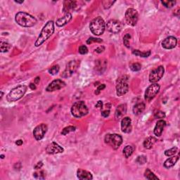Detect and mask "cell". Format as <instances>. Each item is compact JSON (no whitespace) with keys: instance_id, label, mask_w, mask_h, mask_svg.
Segmentation results:
<instances>
[{"instance_id":"cell-14","label":"cell","mask_w":180,"mask_h":180,"mask_svg":"<svg viewBox=\"0 0 180 180\" xmlns=\"http://www.w3.org/2000/svg\"><path fill=\"white\" fill-rule=\"evenodd\" d=\"M66 82H63V80L60 79H57L52 81L50 84L48 85V87H46V92H54V91L59 90L60 89L63 88L64 87H66Z\"/></svg>"},{"instance_id":"cell-17","label":"cell","mask_w":180,"mask_h":180,"mask_svg":"<svg viewBox=\"0 0 180 180\" xmlns=\"http://www.w3.org/2000/svg\"><path fill=\"white\" fill-rule=\"evenodd\" d=\"M132 120L129 117H125L121 121V130L125 133H130L132 131Z\"/></svg>"},{"instance_id":"cell-18","label":"cell","mask_w":180,"mask_h":180,"mask_svg":"<svg viewBox=\"0 0 180 180\" xmlns=\"http://www.w3.org/2000/svg\"><path fill=\"white\" fill-rule=\"evenodd\" d=\"M166 125V122L163 120H160L157 122L156 125H155V128H154V134L157 137H160L161 136L162 133H163V130H164L165 127Z\"/></svg>"},{"instance_id":"cell-35","label":"cell","mask_w":180,"mask_h":180,"mask_svg":"<svg viewBox=\"0 0 180 180\" xmlns=\"http://www.w3.org/2000/svg\"><path fill=\"white\" fill-rule=\"evenodd\" d=\"M130 39H131V35H130V34H126L123 37L124 45H125L127 48L130 47Z\"/></svg>"},{"instance_id":"cell-27","label":"cell","mask_w":180,"mask_h":180,"mask_svg":"<svg viewBox=\"0 0 180 180\" xmlns=\"http://www.w3.org/2000/svg\"><path fill=\"white\" fill-rule=\"evenodd\" d=\"M132 54L134 55L137 56L143 57V58H146V57H149L151 55V51H145V52H142L138 49H135V50L132 51Z\"/></svg>"},{"instance_id":"cell-36","label":"cell","mask_w":180,"mask_h":180,"mask_svg":"<svg viewBox=\"0 0 180 180\" xmlns=\"http://www.w3.org/2000/svg\"><path fill=\"white\" fill-rule=\"evenodd\" d=\"M161 3L166 8H172L176 4V1H162Z\"/></svg>"},{"instance_id":"cell-6","label":"cell","mask_w":180,"mask_h":180,"mask_svg":"<svg viewBox=\"0 0 180 180\" xmlns=\"http://www.w3.org/2000/svg\"><path fill=\"white\" fill-rule=\"evenodd\" d=\"M105 143L111 146L113 149H118L122 143V138L120 134H107L105 136Z\"/></svg>"},{"instance_id":"cell-28","label":"cell","mask_w":180,"mask_h":180,"mask_svg":"<svg viewBox=\"0 0 180 180\" xmlns=\"http://www.w3.org/2000/svg\"><path fill=\"white\" fill-rule=\"evenodd\" d=\"M144 176L147 179H150V180H153V179L158 180L159 179H158V177L155 176V174H154L153 172H151V171L149 170V169H146V171H145Z\"/></svg>"},{"instance_id":"cell-7","label":"cell","mask_w":180,"mask_h":180,"mask_svg":"<svg viewBox=\"0 0 180 180\" xmlns=\"http://www.w3.org/2000/svg\"><path fill=\"white\" fill-rule=\"evenodd\" d=\"M128 77L125 76L121 77L117 81L116 84V94L118 96H121L125 94L129 91V85L128 83Z\"/></svg>"},{"instance_id":"cell-51","label":"cell","mask_w":180,"mask_h":180,"mask_svg":"<svg viewBox=\"0 0 180 180\" xmlns=\"http://www.w3.org/2000/svg\"><path fill=\"white\" fill-rule=\"evenodd\" d=\"M174 14L175 15V16H179V8L178 7V8H177V9L175 11V13H174Z\"/></svg>"},{"instance_id":"cell-31","label":"cell","mask_w":180,"mask_h":180,"mask_svg":"<svg viewBox=\"0 0 180 180\" xmlns=\"http://www.w3.org/2000/svg\"><path fill=\"white\" fill-rule=\"evenodd\" d=\"M177 151H178V149L177 147H173L172 148V149H168V150H166L165 151V155H166V156H172V155H175V154L177 153Z\"/></svg>"},{"instance_id":"cell-26","label":"cell","mask_w":180,"mask_h":180,"mask_svg":"<svg viewBox=\"0 0 180 180\" xmlns=\"http://www.w3.org/2000/svg\"><path fill=\"white\" fill-rule=\"evenodd\" d=\"M107 61L106 60H98L96 63V69L99 72H103L106 68Z\"/></svg>"},{"instance_id":"cell-4","label":"cell","mask_w":180,"mask_h":180,"mask_svg":"<svg viewBox=\"0 0 180 180\" xmlns=\"http://www.w3.org/2000/svg\"><path fill=\"white\" fill-rule=\"evenodd\" d=\"M71 113L75 118H80L87 116L89 113V110L85 103L82 101H80L74 103L71 108Z\"/></svg>"},{"instance_id":"cell-41","label":"cell","mask_w":180,"mask_h":180,"mask_svg":"<svg viewBox=\"0 0 180 180\" xmlns=\"http://www.w3.org/2000/svg\"><path fill=\"white\" fill-rule=\"evenodd\" d=\"M78 51H79L80 54H86L88 52V49L84 45H81L79 47V49H78Z\"/></svg>"},{"instance_id":"cell-49","label":"cell","mask_w":180,"mask_h":180,"mask_svg":"<svg viewBox=\"0 0 180 180\" xmlns=\"http://www.w3.org/2000/svg\"><path fill=\"white\" fill-rule=\"evenodd\" d=\"M23 141L21 139L17 140L16 141V144L18 145V146H21V145L23 144Z\"/></svg>"},{"instance_id":"cell-38","label":"cell","mask_w":180,"mask_h":180,"mask_svg":"<svg viewBox=\"0 0 180 180\" xmlns=\"http://www.w3.org/2000/svg\"><path fill=\"white\" fill-rule=\"evenodd\" d=\"M141 68V65L139 63H134L130 65V69L132 71H134V72L140 70Z\"/></svg>"},{"instance_id":"cell-50","label":"cell","mask_w":180,"mask_h":180,"mask_svg":"<svg viewBox=\"0 0 180 180\" xmlns=\"http://www.w3.org/2000/svg\"><path fill=\"white\" fill-rule=\"evenodd\" d=\"M40 77H37V78L35 79V82L34 83L35 84H38L39 82H40Z\"/></svg>"},{"instance_id":"cell-12","label":"cell","mask_w":180,"mask_h":180,"mask_svg":"<svg viewBox=\"0 0 180 180\" xmlns=\"http://www.w3.org/2000/svg\"><path fill=\"white\" fill-rule=\"evenodd\" d=\"M122 26L123 25L122 23L117 20H110L108 21L106 24L107 30L113 34H117V33H120L122 30Z\"/></svg>"},{"instance_id":"cell-43","label":"cell","mask_w":180,"mask_h":180,"mask_svg":"<svg viewBox=\"0 0 180 180\" xmlns=\"http://www.w3.org/2000/svg\"><path fill=\"white\" fill-rule=\"evenodd\" d=\"M103 40L99 38H95V37H90L87 40V44L91 45L92 42H102Z\"/></svg>"},{"instance_id":"cell-3","label":"cell","mask_w":180,"mask_h":180,"mask_svg":"<svg viewBox=\"0 0 180 180\" xmlns=\"http://www.w3.org/2000/svg\"><path fill=\"white\" fill-rule=\"evenodd\" d=\"M90 28L91 32L96 36L104 34L106 29V23L101 17H96L90 23Z\"/></svg>"},{"instance_id":"cell-23","label":"cell","mask_w":180,"mask_h":180,"mask_svg":"<svg viewBox=\"0 0 180 180\" xmlns=\"http://www.w3.org/2000/svg\"><path fill=\"white\" fill-rule=\"evenodd\" d=\"M179 155H172L171 158H169L168 159H167L165 161L164 163V167L166 168H170V167H173L175 164L177 163V162L179 160Z\"/></svg>"},{"instance_id":"cell-1","label":"cell","mask_w":180,"mask_h":180,"mask_svg":"<svg viewBox=\"0 0 180 180\" xmlns=\"http://www.w3.org/2000/svg\"><path fill=\"white\" fill-rule=\"evenodd\" d=\"M54 32V23L53 21H49L45 24L44 28H42L41 33L38 38L35 42V46H40L45 41H46L53 35Z\"/></svg>"},{"instance_id":"cell-5","label":"cell","mask_w":180,"mask_h":180,"mask_svg":"<svg viewBox=\"0 0 180 180\" xmlns=\"http://www.w3.org/2000/svg\"><path fill=\"white\" fill-rule=\"evenodd\" d=\"M27 86L19 85L13 89L7 96V100L9 102H14L21 99L27 92Z\"/></svg>"},{"instance_id":"cell-25","label":"cell","mask_w":180,"mask_h":180,"mask_svg":"<svg viewBox=\"0 0 180 180\" xmlns=\"http://www.w3.org/2000/svg\"><path fill=\"white\" fill-rule=\"evenodd\" d=\"M156 142V139L153 137H150L146 138L143 141V146L146 149H151L155 143Z\"/></svg>"},{"instance_id":"cell-34","label":"cell","mask_w":180,"mask_h":180,"mask_svg":"<svg viewBox=\"0 0 180 180\" xmlns=\"http://www.w3.org/2000/svg\"><path fill=\"white\" fill-rule=\"evenodd\" d=\"M60 67L58 65H55V66H52L50 69L49 70V72L52 75H55L56 74H58V72H59Z\"/></svg>"},{"instance_id":"cell-37","label":"cell","mask_w":180,"mask_h":180,"mask_svg":"<svg viewBox=\"0 0 180 180\" xmlns=\"http://www.w3.org/2000/svg\"><path fill=\"white\" fill-rule=\"evenodd\" d=\"M154 117H155V118L162 119L164 118L165 117V114L164 112L161 111V110H156L154 112Z\"/></svg>"},{"instance_id":"cell-8","label":"cell","mask_w":180,"mask_h":180,"mask_svg":"<svg viewBox=\"0 0 180 180\" xmlns=\"http://www.w3.org/2000/svg\"><path fill=\"white\" fill-rule=\"evenodd\" d=\"M80 65V61L77 60H71L68 63V64L66 66V69L63 71V73H62L61 77L63 78H70V76H72L74 73H75V71L78 69V66Z\"/></svg>"},{"instance_id":"cell-2","label":"cell","mask_w":180,"mask_h":180,"mask_svg":"<svg viewBox=\"0 0 180 180\" xmlns=\"http://www.w3.org/2000/svg\"><path fill=\"white\" fill-rule=\"evenodd\" d=\"M15 20L19 25L25 28L34 26L37 23V19L34 16L25 12H19L16 15Z\"/></svg>"},{"instance_id":"cell-54","label":"cell","mask_w":180,"mask_h":180,"mask_svg":"<svg viewBox=\"0 0 180 180\" xmlns=\"http://www.w3.org/2000/svg\"><path fill=\"white\" fill-rule=\"evenodd\" d=\"M1 158H2V159H3V158H4V155H1Z\"/></svg>"},{"instance_id":"cell-9","label":"cell","mask_w":180,"mask_h":180,"mask_svg":"<svg viewBox=\"0 0 180 180\" xmlns=\"http://www.w3.org/2000/svg\"><path fill=\"white\" fill-rule=\"evenodd\" d=\"M138 12L132 8L128 9L125 13V20L128 25L135 26L138 21Z\"/></svg>"},{"instance_id":"cell-21","label":"cell","mask_w":180,"mask_h":180,"mask_svg":"<svg viewBox=\"0 0 180 180\" xmlns=\"http://www.w3.org/2000/svg\"><path fill=\"white\" fill-rule=\"evenodd\" d=\"M77 176L79 179L90 180L93 179L92 175L90 172L82 170V169H78V170L77 171Z\"/></svg>"},{"instance_id":"cell-52","label":"cell","mask_w":180,"mask_h":180,"mask_svg":"<svg viewBox=\"0 0 180 180\" xmlns=\"http://www.w3.org/2000/svg\"><path fill=\"white\" fill-rule=\"evenodd\" d=\"M15 2L16 3H19V4H22V3H23V1H15Z\"/></svg>"},{"instance_id":"cell-40","label":"cell","mask_w":180,"mask_h":180,"mask_svg":"<svg viewBox=\"0 0 180 180\" xmlns=\"http://www.w3.org/2000/svg\"><path fill=\"white\" fill-rule=\"evenodd\" d=\"M115 2H116L115 1H108V0H107V1H103L102 4H103V6H104V9H109Z\"/></svg>"},{"instance_id":"cell-45","label":"cell","mask_w":180,"mask_h":180,"mask_svg":"<svg viewBox=\"0 0 180 180\" xmlns=\"http://www.w3.org/2000/svg\"><path fill=\"white\" fill-rule=\"evenodd\" d=\"M42 166H43V163H42V161H40V162H38V163H37V164L34 166V168L35 169V170H39V169L42 168Z\"/></svg>"},{"instance_id":"cell-33","label":"cell","mask_w":180,"mask_h":180,"mask_svg":"<svg viewBox=\"0 0 180 180\" xmlns=\"http://www.w3.org/2000/svg\"><path fill=\"white\" fill-rule=\"evenodd\" d=\"M11 47L10 44L7 43V42H1V52H7Z\"/></svg>"},{"instance_id":"cell-48","label":"cell","mask_w":180,"mask_h":180,"mask_svg":"<svg viewBox=\"0 0 180 180\" xmlns=\"http://www.w3.org/2000/svg\"><path fill=\"white\" fill-rule=\"evenodd\" d=\"M29 87H30V88L33 90H35L36 88H37V87H36V84L33 82L30 83V84H29Z\"/></svg>"},{"instance_id":"cell-29","label":"cell","mask_w":180,"mask_h":180,"mask_svg":"<svg viewBox=\"0 0 180 180\" xmlns=\"http://www.w3.org/2000/svg\"><path fill=\"white\" fill-rule=\"evenodd\" d=\"M133 151H134V148L132 146H126L123 149V154L125 155V157L126 158H128L130 156H131L132 154L133 153Z\"/></svg>"},{"instance_id":"cell-11","label":"cell","mask_w":180,"mask_h":180,"mask_svg":"<svg viewBox=\"0 0 180 180\" xmlns=\"http://www.w3.org/2000/svg\"><path fill=\"white\" fill-rule=\"evenodd\" d=\"M165 69L164 67L162 66H158L155 69L153 70L151 72L150 75H149V81L151 83H156L158 82L159 80L163 78V75H164Z\"/></svg>"},{"instance_id":"cell-46","label":"cell","mask_w":180,"mask_h":180,"mask_svg":"<svg viewBox=\"0 0 180 180\" xmlns=\"http://www.w3.org/2000/svg\"><path fill=\"white\" fill-rule=\"evenodd\" d=\"M104 50H105V47H104V46H99V47L96 48V49H95V51L97 53H99V54H100V53L103 52Z\"/></svg>"},{"instance_id":"cell-30","label":"cell","mask_w":180,"mask_h":180,"mask_svg":"<svg viewBox=\"0 0 180 180\" xmlns=\"http://www.w3.org/2000/svg\"><path fill=\"white\" fill-rule=\"evenodd\" d=\"M33 176H34L35 178L38 179H44L46 177V175H45V172H44L43 170H40L37 171V172H35L34 174H33Z\"/></svg>"},{"instance_id":"cell-13","label":"cell","mask_w":180,"mask_h":180,"mask_svg":"<svg viewBox=\"0 0 180 180\" xmlns=\"http://www.w3.org/2000/svg\"><path fill=\"white\" fill-rule=\"evenodd\" d=\"M47 125L45 123H42L37 125L33 131V135L35 139L37 141H40L44 138L45 134L47 132Z\"/></svg>"},{"instance_id":"cell-44","label":"cell","mask_w":180,"mask_h":180,"mask_svg":"<svg viewBox=\"0 0 180 180\" xmlns=\"http://www.w3.org/2000/svg\"><path fill=\"white\" fill-rule=\"evenodd\" d=\"M105 88H106V85H105V84H100V85H99V87H98V88L96 89V90L95 91V94H96V95L99 94H100V92H101V91L104 90Z\"/></svg>"},{"instance_id":"cell-15","label":"cell","mask_w":180,"mask_h":180,"mask_svg":"<svg viewBox=\"0 0 180 180\" xmlns=\"http://www.w3.org/2000/svg\"><path fill=\"white\" fill-rule=\"evenodd\" d=\"M177 40L176 37L170 36L163 40L162 42V46L166 49H172L177 46Z\"/></svg>"},{"instance_id":"cell-39","label":"cell","mask_w":180,"mask_h":180,"mask_svg":"<svg viewBox=\"0 0 180 180\" xmlns=\"http://www.w3.org/2000/svg\"><path fill=\"white\" fill-rule=\"evenodd\" d=\"M147 161V158L145 155H140V156L137 157V160H136V162L137 163H139V165H143L146 163Z\"/></svg>"},{"instance_id":"cell-22","label":"cell","mask_w":180,"mask_h":180,"mask_svg":"<svg viewBox=\"0 0 180 180\" xmlns=\"http://www.w3.org/2000/svg\"><path fill=\"white\" fill-rule=\"evenodd\" d=\"M127 113V106L125 104H120L117 107L115 113V117L117 120H119L120 118Z\"/></svg>"},{"instance_id":"cell-20","label":"cell","mask_w":180,"mask_h":180,"mask_svg":"<svg viewBox=\"0 0 180 180\" xmlns=\"http://www.w3.org/2000/svg\"><path fill=\"white\" fill-rule=\"evenodd\" d=\"M72 19V14L70 13H65L64 16L60 18L56 21V25L58 27L64 26L65 25L69 23Z\"/></svg>"},{"instance_id":"cell-10","label":"cell","mask_w":180,"mask_h":180,"mask_svg":"<svg viewBox=\"0 0 180 180\" xmlns=\"http://www.w3.org/2000/svg\"><path fill=\"white\" fill-rule=\"evenodd\" d=\"M160 85L157 83H152L145 92L144 98L145 100L147 101H150L156 96L157 94L159 92Z\"/></svg>"},{"instance_id":"cell-24","label":"cell","mask_w":180,"mask_h":180,"mask_svg":"<svg viewBox=\"0 0 180 180\" xmlns=\"http://www.w3.org/2000/svg\"><path fill=\"white\" fill-rule=\"evenodd\" d=\"M145 104L143 103H139V104H137L134 107H133V113H134V115L136 116H138V115L141 114L143 113V110H145Z\"/></svg>"},{"instance_id":"cell-16","label":"cell","mask_w":180,"mask_h":180,"mask_svg":"<svg viewBox=\"0 0 180 180\" xmlns=\"http://www.w3.org/2000/svg\"><path fill=\"white\" fill-rule=\"evenodd\" d=\"M63 151H64V149L54 141L48 144L46 148V151L48 154L61 153L63 152Z\"/></svg>"},{"instance_id":"cell-19","label":"cell","mask_w":180,"mask_h":180,"mask_svg":"<svg viewBox=\"0 0 180 180\" xmlns=\"http://www.w3.org/2000/svg\"><path fill=\"white\" fill-rule=\"evenodd\" d=\"M77 7V2L75 1H65L63 4V11L65 13H70V11L75 10Z\"/></svg>"},{"instance_id":"cell-53","label":"cell","mask_w":180,"mask_h":180,"mask_svg":"<svg viewBox=\"0 0 180 180\" xmlns=\"http://www.w3.org/2000/svg\"><path fill=\"white\" fill-rule=\"evenodd\" d=\"M2 96H3V92H1V97H0V98H1H1H2Z\"/></svg>"},{"instance_id":"cell-47","label":"cell","mask_w":180,"mask_h":180,"mask_svg":"<svg viewBox=\"0 0 180 180\" xmlns=\"http://www.w3.org/2000/svg\"><path fill=\"white\" fill-rule=\"evenodd\" d=\"M103 102L101 101H99L97 103H96V104L95 105V107L96 108H103Z\"/></svg>"},{"instance_id":"cell-32","label":"cell","mask_w":180,"mask_h":180,"mask_svg":"<svg viewBox=\"0 0 180 180\" xmlns=\"http://www.w3.org/2000/svg\"><path fill=\"white\" fill-rule=\"evenodd\" d=\"M75 130H76V128H75V126H68L62 130L61 134H63V135H66V134H69L70 132H75Z\"/></svg>"},{"instance_id":"cell-42","label":"cell","mask_w":180,"mask_h":180,"mask_svg":"<svg viewBox=\"0 0 180 180\" xmlns=\"http://www.w3.org/2000/svg\"><path fill=\"white\" fill-rule=\"evenodd\" d=\"M106 108L101 111V116H102L103 117H104V118L108 117V116H109V115H110V108H107L106 104Z\"/></svg>"}]
</instances>
